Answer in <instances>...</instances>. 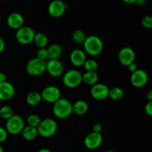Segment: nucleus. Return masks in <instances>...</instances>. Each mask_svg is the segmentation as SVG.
Returning a JSON list of instances; mask_svg holds the SVG:
<instances>
[{"label":"nucleus","instance_id":"obj_43","mask_svg":"<svg viewBox=\"0 0 152 152\" xmlns=\"http://www.w3.org/2000/svg\"><path fill=\"white\" fill-rule=\"evenodd\" d=\"M65 152H71V151H65Z\"/></svg>","mask_w":152,"mask_h":152},{"label":"nucleus","instance_id":"obj_11","mask_svg":"<svg viewBox=\"0 0 152 152\" xmlns=\"http://www.w3.org/2000/svg\"><path fill=\"white\" fill-rule=\"evenodd\" d=\"M148 75L145 71L138 68L135 72L132 73L130 77V81L132 86L137 88H140L147 84Z\"/></svg>","mask_w":152,"mask_h":152},{"label":"nucleus","instance_id":"obj_33","mask_svg":"<svg viewBox=\"0 0 152 152\" xmlns=\"http://www.w3.org/2000/svg\"><path fill=\"white\" fill-rule=\"evenodd\" d=\"M92 132H96V133H101L102 130V126L101 123H96L92 127Z\"/></svg>","mask_w":152,"mask_h":152},{"label":"nucleus","instance_id":"obj_29","mask_svg":"<svg viewBox=\"0 0 152 152\" xmlns=\"http://www.w3.org/2000/svg\"><path fill=\"white\" fill-rule=\"evenodd\" d=\"M142 25L146 29H151L152 28V16L147 15L145 16L142 19Z\"/></svg>","mask_w":152,"mask_h":152},{"label":"nucleus","instance_id":"obj_27","mask_svg":"<svg viewBox=\"0 0 152 152\" xmlns=\"http://www.w3.org/2000/svg\"><path fill=\"white\" fill-rule=\"evenodd\" d=\"M83 67H84L86 71L96 72V70L98 69V63L96 60H94L93 59H86L84 65H83Z\"/></svg>","mask_w":152,"mask_h":152},{"label":"nucleus","instance_id":"obj_28","mask_svg":"<svg viewBox=\"0 0 152 152\" xmlns=\"http://www.w3.org/2000/svg\"><path fill=\"white\" fill-rule=\"evenodd\" d=\"M42 120L40 118L39 116L37 115V114H30L27 117L26 122L28 123V126H32V127L37 128L39 125L41 123Z\"/></svg>","mask_w":152,"mask_h":152},{"label":"nucleus","instance_id":"obj_12","mask_svg":"<svg viewBox=\"0 0 152 152\" xmlns=\"http://www.w3.org/2000/svg\"><path fill=\"white\" fill-rule=\"evenodd\" d=\"M109 88L103 83H97L91 86L90 90L91 96L96 100H104L108 97Z\"/></svg>","mask_w":152,"mask_h":152},{"label":"nucleus","instance_id":"obj_21","mask_svg":"<svg viewBox=\"0 0 152 152\" xmlns=\"http://www.w3.org/2000/svg\"><path fill=\"white\" fill-rule=\"evenodd\" d=\"M83 83L88 86H94L99 81V77L96 72H89L86 71L85 74H83Z\"/></svg>","mask_w":152,"mask_h":152},{"label":"nucleus","instance_id":"obj_26","mask_svg":"<svg viewBox=\"0 0 152 152\" xmlns=\"http://www.w3.org/2000/svg\"><path fill=\"white\" fill-rule=\"evenodd\" d=\"M13 115V111L11 107L8 105H3L0 108V117L3 120H7Z\"/></svg>","mask_w":152,"mask_h":152},{"label":"nucleus","instance_id":"obj_24","mask_svg":"<svg viewBox=\"0 0 152 152\" xmlns=\"http://www.w3.org/2000/svg\"><path fill=\"white\" fill-rule=\"evenodd\" d=\"M108 96L114 101H120L124 96V91L120 87H113L109 88Z\"/></svg>","mask_w":152,"mask_h":152},{"label":"nucleus","instance_id":"obj_23","mask_svg":"<svg viewBox=\"0 0 152 152\" xmlns=\"http://www.w3.org/2000/svg\"><path fill=\"white\" fill-rule=\"evenodd\" d=\"M34 42L39 48H46L48 43V39L47 36L43 33H36Z\"/></svg>","mask_w":152,"mask_h":152},{"label":"nucleus","instance_id":"obj_17","mask_svg":"<svg viewBox=\"0 0 152 152\" xmlns=\"http://www.w3.org/2000/svg\"><path fill=\"white\" fill-rule=\"evenodd\" d=\"M86 59V52L81 49H74L70 54V61L76 67L83 66Z\"/></svg>","mask_w":152,"mask_h":152},{"label":"nucleus","instance_id":"obj_8","mask_svg":"<svg viewBox=\"0 0 152 152\" xmlns=\"http://www.w3.org/2000/svg\"><path fill=\"white\" fill-rule=\"evenodd\" d=\"M41 96L42 101L53 104L61 98V91L56 86H49L43 89Z\"/></svg>","mask_w":152,"mask_h":152},{"label":"nucleus","instance_id":"obj_6","mask_svg":"<svg viewBox=\"0 0 152 152\" xmlns=\"http://www.w3.org/2000/svg\"><path fill=\"white\" fill-rule=\"evenodd\" d=\"M24 128H25V122L19 115L13 114L6 121L5 129L7 130V133L12 135H17L21 134Z\"/></svg>","mask_w":152,"mask_h":152},{"label":"nucleus","instance_id":"obj_34","mask_svg":"<svg viewBox=\"0 0 152 152\" xmlns=\"http://www.w3.org/2000/svg\"><path fill=\"white\" fill-rule=\"evenodd\" d=\"M127 68H128V69H129V71H130L132 74V73L135 72V71L138 69L137 65V64L135 63V62H133V63H132V64H130L129 65H128Z\"/></svg>","mask_w":152,"mask_h":152},{"label":"nucleus","instance_id":"obj_38","mask_svg":"<svg viewBox=\"0 0 152 152\" xmlns=\"http://www.w3.org/2000/svg\"><path fill=\"white\" fill-rule=\"evenodd\" d=\"M146 3V0H137L135 4L138 6H143Z\"/></svg>","mask_w":152,"mask_h":152},{"label":"nucleus","instance_id":"obj_2","mask_svg":"<svg viewBox=\"0 0 152 152\" xmlns=\"http://www.w3.org/2000/svg\"><path fill=\"white\" fill-rule=\"evenodd\" d=\"M52 111L56 118L61 120L66 119L73 113L72 103L68 99L60 98L59 100L53 103Z\"/></svg>","mask_w":152,"mask_h":152},{"label":"nucleus","instance_id":"obj_20","mask_svg":"<svg viewBox=\"0 0 152 152\" xmlns=\"http://www.w3.org/2000/svg\"><path fill=\"white\" fill-rule=\"evenodd\" d=\"M21 134L22 135V137L27 141L34 140L39 135L37 128L32 127V126H26V127L25 126V128H24Z\"/></svg>","mask_w":152,"mask_h":152},{"label":"nucleus","instance_id":"obj_15","mask_svg":"<svg viewBox=\"0 0 152 152\" xmlns=\"http://www.w3.org/2000/svg\"><path fill=\"white\" fill-rule=\"evenodd\" d=\"M14 95L15 88L11 83L7 81L0 83V100H10Z\"/></svg>","mask_w":152,"mask_h":152},{"label":"nucleus","instance_id":"obj_30","mask_svg":"<svg viewBox=\"0 0 152 152\" xmlns=\"http://www.w3.org/2000/svg\"><path fill=\"white\" fill-rule=\"evenodd\" d=\"M37 58L41 59V60L46 61L48 59V52L46 48H39L37 52Z\"/></svg>","mask_w":152,"mask_h":152},{"label":"nucleus","instance_id":"obj_5","mask_svg":"<svg viewBox=\"0 0 152 152\" xmlns=\"http://www.w3.org/2000/svg\"><path fill=\"white\" fill-rule=\"evenodd\" d=\"M26 71L33 77H38L46 72V61L38 58H32L26 64Z\"/></svg>","mask_w":152,"mask_h":152},{"label":"nucleus","instance_id":"obj_9","mask_svg":"<svg viewBox=\"0 0 152 152\" xmlns=\"http://www.w3.org/2000/svg\"><path fill=\"white\" fill-rule=\"evenodd\" d=\"M67 8L68 4L62 0H53L48 4V12L52 17L59 18L65 13Z\"/></svg>","mask_w":152,"mask_h":152},{"label":"nucleus","instance_id":"obj_41","mask_svg":"<svg viewBox=\"0 0 152 152\" xmlns=\"http://www.w3.org/2000/svg\"><path fill=\"white\" fill-rule=\"evenodd\" d=\"M0 152H4V149H3V147L1 146V144H0Z\"/></svg>","mask_w":152,"mask_h":152},{"label":"nucleus","instance_id":"obj_3","mask_svg":"<svg viewBox=\"0 0 152 152\" xmlns=\"http://www.w3.org/2000/svg\"><path fill=\"white\" fill-rule=\"evenodd\" d=\"M57 123L52 118L42 120L41 123L37 127L39 135L44 138H49L53 136L57 131Z\"/></svg>","mask_w":152,"mask_h":152},{"label":"nucleus","instance_id":"obj_4","mask_svg":"<svg viewBox=\"0 0 152 152\" xmlns=\"http://www.w3.org/2000/svg\"><path fill=\"white\" fill-rule=\"evenodd\" d=\"M83 74L79 71L71 69L66 71L62 77V83L64 86L69 88H75L83 83Z\"/></svg>","mask_w":152,"mask_h":152},{"label":"nucleus","instance_id":"obj_25","mask_svg":"<svg viewBox=\"0 0 152 152\" xmlns=\"http://www.w3.org/2000/svg\"><path fill=\"white\" fill-rule=\"evenodd\" d=\"M86 37H87V36L83 30L77 29L72 34L73 41L77 44H83Z\"/></svg>","mask_w":152,"mask_h":152},{"label":"nucleus","instance_id":"obj_37","mask_svg":"<svg viewBox=\"0 0 152 152\" xmlns=\"http://www.w3.org/2000/svg\"><path fill=\"white\" fill-rule=\"evenodd\" d=\"M145 97L148 101H152V90H149L146 92Z\"/></svg>","mask_w":152,"mask_h":152},{"label":"nucleus","instance_id":"obj_16","mask_svg":"<svg viewBox=\"0 0 152 152\" xmlns=\"http://www.w3.org/2000/svg\"><path fill=\"white\" fill-rule=\"evenodd\" d=\"M7 24L9 28L18 30L24 26V17L21 13L13 12L10 13L7 18Z\"/></svg>","mask_w":152,"mask_h":152},{"label":"nucleus","instance_id":"obj_1","mask_svg":"<svg viewBox=\"0 0 152 152\" xmlns=\"http://www.w3.org/2000/svg\"><path fill=\"white\" fill-rule=\"evenodd\" d=\"M83 46L86 53L92 56H99L103 50V42L96 35L88 36L83 43Z\"/></svg>","mask_w":152,"mask_h":152},{"label":"nucleus","instance_id":"obj_35","mask_svg":"<svg viewBox=\"0 0 152 152\" xmlns=\"http://www.w3.org/2000/svg\"><path fill=\"white\" fill-rule=\"evenodd\" d=\"M5 49V42H4V39L0 37V53H2Z\"/></svg>","mask_w":152,"mask_h":152},{"label":"nucleus","instance_id":"obj_10","mask_svg":"<svg viewBox=\"0 0 152 152\" xmlns=\"http://www.w3.org/2000/svg\"><path fill=\"white\" fill-rule=\"evenodd\" d=\"M103 137L101 133L91 132L88 134L84 139V145L88 149L94 150L99 148L102 143Z\"/></svg>","mask_w":152,"mask_h":152},{"label":"nucleus","instance_id":"obj_36","mask_svg":"<svg viewBox=\"0 0 152 152\" xmlns=\"http://www.w3.org/2000/svg\"><path fill=\"white\" fill-rule=\"evenodd\" d=\"M7 81V77H6V74L3 72H0V83H4V82Z\"/></svg>","mask_w":152,"mask_h":152},{"label":"nucleus","instance_id":"obj_22","mask_svg":"<svg viewBox=\"0 0 152 152\" xmlns=\"http://www.w3.org/2000/svg\"><path fill=\"white\" fill-rule=\"evenodd\" d=\"M42 101L41 94L37 91L30 92L26 96V102L31 106H37Z\"/></svg>","mask_w":152,"mask_h":152},{"label":"nucleus","instance_id":"obj_14","mask_svg":"<svg viewBox=\"0 0 152 152\" xmlns=\"http://www.w3.org/2000/svg\"><path fill=\"white\" fill-rule=\"evenodd\" d=\"M136 55L132 48L124 47L120 50L118 53V59L120 64L124 66H128L130 64L134 62Z\"/></svg>","mask_w":152,"mask_h":152},{"label":"nucleus","instance_id":"obj_40","mask_svg":"<svg viewBox=\"0 0 152 152\" xmlns=\"http://www.w3.org/2000/svg\"><path fill=\"white\" fill-rule=\"evenodd\" d=\"M38 152H52V151H50V149H48V148H41V149L39 150Z\"/></svg>","mask_w":152,"mask_h":152},{"label":"nucleus","instance_id":"obj_19","mask_svg":"<svg viewBox=\"0 0 152 152\" xmlns=\"http://www.w3.org/2000/svg\"><path fill=\"white\" fill-rule=\"evenodd\" d=\"M48 52V60L50 59H58L62 55V49L59 45L52 44L46 48Z\"/></svg>","mask_w":152,"mask_h":152},{"label":"nucleus","instance_id":"obj_13","mask_svg":"<svg viewBox=\"0 0 152 152\" xmlns=\"http://www.w3.org/2000/svg\"><path fill=\"white\" fill-rule=\"evenodd\" d=\"M64 65L59 59H50L46 62V71L51 77H58L64 74Z\"/></svg>","mask_w":152,"mask_h":152},{"label":"nucleus","instance_id":"obj_18","mask_svg":"<svg viewBox=\"0 0 152 152\" xmlns=\"http://www.w3.org/2000/svg\"><path fill=\"white\" fill-rule=\"evenodd\" d=\"M72 111L77 115H84L88 111V104L83 99H79L72 104Z\"/></svg>","mask_w":152,"mask_h":152},{"label":"nucleus","instance_id":"obj_31","mask_svg":"<svg viewBox=\"0 0 152 152\" xmlns=\"http://www.w3.org/2000/svg\"><path fill=\"white\" fill-rule=\"evenodd\" d=\"M7 135H8V133H7L5 128H3L0 126V144L4 142L7 140Z\"/></svg>","mask_w":152,"mask_h":152},{"label":"nucleus","instance_id":"obj_42","mask_svg":"<svg viewBox=\"0 0 152 152\" xmlns=\"http://www.w3.org/2000/svg\"><path fill=\"white\" fill-rule=\"evenodd\" d=\"M105 152H115V151H111V150H109V151H105Z\"/></svg>","mask_w":152,"mask_h":152},{"label":"nucleus","instance_id":"obj_32","mask_svg":"<svg viewBox=\"0 0 152 152\" xmlns=\"http://www.w3.org/2000/svg\"><path fill=\"white\" fill-rule=\"evenodd\" d=\"M145 112L147 115L152 117V101H148L145 105Z\"/></svg>","mask_w":152,"mask_h":152},{"label":"nucleus","instance_id":"obj_39","mask_svg":"<svg viewBox=\"0 0 152 152\" xmlns=\"http://www.w3.org/2000/svg\"><path fill=\"white\" fill-rule=\"evenodd\" d=\"M137 0H123V2L126 3V4H135Z\"/></svg>","mask_w":152,"mask_h":152},{"label":"nucleus","instance_id":"obj_7","mask_svg":"<svg viewBox=\"0 0 152 152\" xmlns=\"http://www.w3.org/2000/svg\"><path fill=\"white\" fill-rule=\"evenodd\" d=\"M36 32L32 28L28 26H22L16 30V41L22 45H29L34 42Z\"/></svg>","mask_w":152,"mask_h":152}]
</instances>
